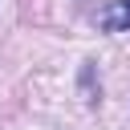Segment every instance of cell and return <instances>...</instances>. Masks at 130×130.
<instances>
[{"label": "cell", "instance_id": "6da1fadb", "mask_svg": "<svg viewBox=\"0 0 130 130\" xmlns=\"http://www.w3.org/2000/svg\"><path fill=\"white\" fill-rule=\"evenodd\" d=\"M98 28L102 32H130V0H114L98 8Z\"/></svg>", "mask_w": 130, "mask_h": 130}]
</instances>
